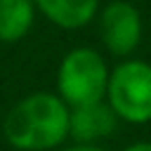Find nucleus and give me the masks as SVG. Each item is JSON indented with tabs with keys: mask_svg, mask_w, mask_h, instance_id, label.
I'll return each mask as SVG.
<instances>
[{
	"mask_svg": "<svg viewBox=\"0 0 151 151\" xmlns=\"http://www.w3.org/2000/svg\"><path fill=\"white\" fill-rule=\"evenodd\" d=\"M35 9L59 28L76 31L99 14V0H33Z\"/></svg>",
	"mask_w": 151,
	"mask_h": 151,
	"instance_id": "423d86ee",
	"label": "nucleus"
},
{
	"mask_svg": "<svg viewBox=\"0 0 151 151\" xmlns=\"http://www.w3.org/2000/svg\"><path fill=\"white\" fill-rule=\"evenodd\" d=\"M123 151H151V142H132Z\"/></svg>",
	"mask_w": 151,
	"mask_h": 151,
	"instance_id": "1a4fd4ad",
	"label": "nucleus"
},
{
	"mask_svg": "<svg viewBox=\"0 0 151 151\" xmlns=\"http://www.w3.org/2000/svg\"><path fill=\"white\" fill-rule=\"evenodd\" d=\"M109 66L94 47H73L57 68V97L68 106L101 101L109 85Z\"/></svg>",
	"mask_w": 151,
	"mask_h": 151,
	"instance_id": "f03ea898",
	"label": "nucleus"
},
{
	"mask_svg": "<svg viewBox=\"0 0 151 151\" xmlns=\"http://www.w3.org/2000/svg\"><path fill=\"white\" fill-rule=\"evenodd\" d=\"M99 40L113 57H130L142 42V14L127 0H111L99 7Z\"/></svg>",
	"mask_w": 151,
	"mask_h": 151,
	"instance_id": "20e7f679",
	"label": "nucleus"
},
{
	"mask_svg": "<svg viewBox=\"0 0 151 151\" xmlns=\"http://www.w3.org/2000/svg\"><path fill=\"white\" fill-rule=\"evenodd\" d=\"M71 109L52 92H33L19 99L2 120V134L19 151L59 149L68 137Z\"/></svg>",
	"mask_w": 151,
	"mask_h": 151,
	"instance_id": "f257e3e1",
	"label": "nucleus"
},
{
	"mask_svg": "<svg viewBox=\"0 0 151 151\" xmlns=\"http://www.w3.org/2000/svg\"><path fill=\"white\" fill-rule=\"evenodd\" d=\"M35 21L33 0H0V42H17L28 35Z\"/></svg>",
	"mask_w": 151,
	"mask_h": 151,
	"instance_id": "0eeeda50",
	"label": "nucleus"
},
{
	"mask_svg": "<svg viewBox=\"0 0 151 151\" xmlns=\"http://www.w3.org/2000/svg\"><path fill=\"white\" fill-rule=\"evenodd\" d=\"M118 116L111 111L106 99L76 106L68 113V137L76 139V144H97L99 139H106L116 132Z\"/></svg>",
	"mask_w": 151,
	"mask_h": 151,
	"instance_id": "39448f33",
	"label": "nucleus"
},
{
	"mask_svg": "<svg viewBox=\"0 0 151 151\" xmlns=\"http://www.w3.org/2000/svg\"><path fill=\"white\" fill-rule=\"evenodd\" d=\"M106 104L125 123L151 120V64L142 59H123L109 73Z\"/></svg>",
	"mask_w": 151,
	"mask_h": 151,
	"instance_id": "7ed1b4c3",
	"label": "nucleus"
},
{
	"mask_svg": "<svg viewBox=\"0 0 151 151\" xmlns=\"http://www.w3.org/2000/svg\"><path fill=\"white\" fill-rule=\"evenodd\" d=\"M59 151H106V149H101L99 144H71V146H64Z\"/></svg>",
	"mask_w": 151,
	"mask_h": 151,
	"instance_id": "6e6552de",
	"label": "nucleus"
}]
</instances>
